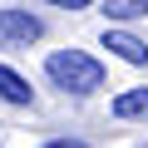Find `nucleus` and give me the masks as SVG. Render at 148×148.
<instances>
[{
    "label": "nucleus",
    "mask_w": 148,
    "mask_h": 148,
    "mask_svg": "<svg viewBox=\"0 0 148 148\" xmlns=\"http://www.w3.org/2000/svg\"><path fill=\"white\" fill-rule=\"evenodd\" d=\"M45 74L64 94H94V89H104V64L94 54H84V49H54L45 59Z\"/></svg>",
    "instance_id": "nucleus-1"
},
{
    "label": "nucleus",
    "mask_w": 148,
    "mask_h": 148,
    "mask_svg": "<svg viewBox=\"0 0 148 148\" xmlns=\"http://www.w3.org/2000/svg\"><path fill=\"white\" fill-rule=\"evenodd\" d=\"M45 35V20L30 10H0V49H20Z\"/></svg>",
    "instance_id": "nucleus-2"
},
{
    "label": "nucleus",
    "mask_w": 148,
    "mask_h": 148,
    "mask_svg": "<svg viewBox=\"0 0 148 148\" xmlns=\"http://www.w3.org/2000/svg\"><path fill=\"white\" fill-rule=\"evenodd\" d=\"M104 49H114L123 64H148V45L138 40V35H128V30H104Z\"/></svg>",
    "instance_id": "nucleus-3"
},
{
    "label": "nucleus",
    "mask_w": 148,
    "mask_h": 148,
    "mask_svg": "<svg viewBox=\"0 0 148 148\" xmlns=\"http://www.w3.org/2000/svg\"><path fill=\"white\" fill-rule=\"evenodd\" d=\"M0 99H5V104H30V99H35L30 79H20L10 64H0Z\"/></svg>",
    "instance_id": "nucleus-4"
},
{
    "label": "nucleus",
    "mask_w": 148,
    "mask_h": 148,
    "mask_svg": "<svg viewBox=\"0 0 148 148\" xmlns=\"http://www.w3.org/2000/svg\"><path fill=\"white\" fill-rule=\"evenodd\" d=\"M114 114L119 119H148V89H128L114 99Z\"/></svg>",
    "instance_id": "nucleus-5"
},
{
    "label": "nucleus",
    "mask_w": 148,
    "mask_h": 148,
    "mask_svg": "<svg viewBox=\"0 0 148 148\" xmlns=\"http://www.w3.org/2000/svg\"><path fill=\"white\" fill-rule=\"evenodd\" d=\"M104 15H109V20H143V15H148V0H109Z\"/></svg>",
    "instance_id": "nucleus-6"
},
{
    "label": "nucleus",
    "mask_w": 148,
    "mask_h": 148,
    "mask_svg": "<svg viewBox=\"0 0 148 148\" xmlns=\"http://www.w3.org/2000/svg\"><path fill=\"white\" fill-rule=\"evenodd\" d=\"M45 5H59V10H89L94 0H45Z\"/></svg>",
    "instance_id": "nucleus-7"
},
{
    "label": "nucleus",
    "mask_w": 148,
    "mask_h": 148,
    "mask_svg": "<svg viewBox=\"0 0 148 148\" xmlns=\"http://www.w3.org/2000/svg\"><path fill=\"white\" fill-rule=\"evenodd\" d=\"M45 148H84L79 138H54V143H45Z\"/></svg>",
    "instance_id": "nucleus-8"
}]
</instances>
